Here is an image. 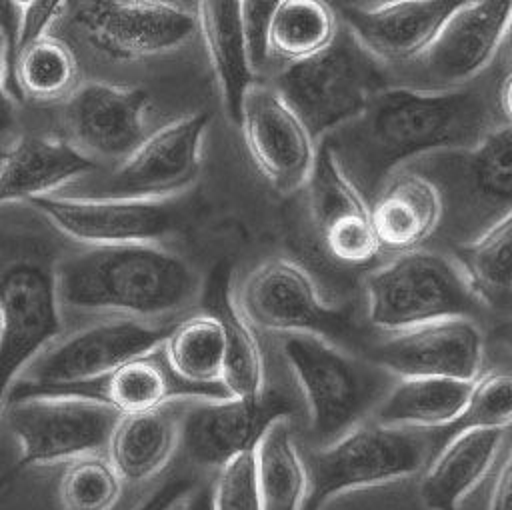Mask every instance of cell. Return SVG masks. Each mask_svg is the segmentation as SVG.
Returning a JSON list of instances; mask_svg holds the SVG:
<instances>
[{
  "mask_svg": "<svg viewBox=\"0 0 512 510\" xmlns=\"http://www.w3.org/2000/svg\"><path fill=\"white\" fill-rule=\"evenodd\" d=\"M488 130V106L474 90L386 86L320 142L370 204L396 170L434 152L468 148Z\"/></svg>",
  "mask_w": 512,
  "mask_h": 510,
  "instance_id": "6da1fadb",
  "label": "cell"
},
{
  "mask_svg": "<svg viewBox=\"0 0 512 510\" xmlns=\"http://www.w3.org/2000/svg\"><path fill=\"white\" fill-rule=\"evenodd\" d=\"M60 306L158 322L196 302L200 278L158 242L86 246L54 266Z\"/></svg>",
  "mask_w": 512,
  "mask_h": 510,
  "instance_id": "7a4b0ae2",
  "label": "cell"
},
{
  "mask_svg": "<svg viewBox=\"0 0 512 510\" xmlns=\"http://www.w3.org/2000/svg\"><path fill=\"white\" fill-rule=\"evenodd\" d=\"M280 352L306 402L314 446L370 420L394 376L312 334H282Z\"/></svg>",
  "mask_w": 512,
  "mask_h": 510,
  "instance_id": "3957f363",
  "label": "cell"
},
{
  "mask_svg": "<svg viewBox=\"0 0 512 510\" xmlns=\"http://www.w3.org/2000/svg\"><path fill=\"white\" fill-rule=\"evenodd\" d=\"M432 452L430 430L392 428L364 420L330 444L302 452L306 470L302 510H324L334 496L344 492L414 476Z\"/></svg>",
  "mask_w": 512,
  "mask_h": 510,
  "instance_id": "277c9868",
  "label": "cell"
},
{
  "mask_svg": "<svg viewBox=\"0 0 512 510\" xmlns=\"http://www.w3.org/2000/svg\"><path fill=\"white\" fill-rule=\"evenodd\" d=\"M306 126L314 142L356 118L386 88V74L348 28H338L320 52L290 62L272 84Z\"/></svg>",
  "mask_w": 512,
  "mask_h": 510,
  "instance_id": "5b68a950",
  "label": "cell"
},
{
  "mask_svg": "<svg viewBox=\"0 0 512 510\" xmlns=\"http://www.w3.org/2000/svg\"><path fill=\"white\" fill-rule=\"evenodd\" d=\"M368 320L398 332L446 318H474L482 310L456 262L444 254L412 248L366 276Z\"/></svg>",
  "mask_w": 512,
  "mask_h": 510,
  "instance_id": "8992f818",
  "label": "cell"
},
{
  "mask_svg": "<svg viewBox=\"0 0 512 510\" xmlns=\"http://www.w3.org/2000/svg\"><path fill=\"white\" fill-rule=\"evenodd\" d=\"M4 424L18 440L20 454L0 486L32 466L66 464L104 452L120 414L108 404L84 396H26L4 402Z\"/></svg>",
  "mask_w": 512,
  "mask_h": 510,
  "instance_id": "52a82bcc",
  "label": "cell"
},
{
  "mask_svg": "<svg viewBox=\"0 0 512 510\" xmlns=\"http://www.w3.org/2000/svg\"><path fill=\"white\" fill-rule=\"evenodd\" d=\"M170 328L172 324L112 316L56 338L26 366V372L6 392L4 402L42 388L98 380L124 362L160 348Z\"/></svg>",
  "mask_w": 512,
  "mask_h": 510,
  "instance_id": "ba28073f",
  "label": "cell"
},
{
  "mask_svg": "<svg viewBox=\"0 0 512 510\" xmlns=\"http://www.w3.org/2000/svg\"><path fill=\"white\" fill-rule=\"evenodd\" d=\"M238 306L254 328L274 334H312L348 350L354 322L346 308L320 296L312 276L288 258H270L244 280Z\"/></svg>",
  "mask_w": 512,
  "mask_h": 510,
  "instance_id": "9c48e42d",
  "label": "cell"
},
{
  "mask_svg": "<svg viewBox=\"0 0 512 510\" xmlns=\"http://www.w3.org/2000/svg\"><path fill=\"white\" fill-rule=\"evenodd\" d=\"M292 412L288 396L270 388L252 396L190 398L178 418V442L198 466L222 468L232 458L254 452L264 432Z\"/></svg>",
  "mask_w": 512,
  "mask_h": 510,
  "instance_id": "30bf717a",
  "label": "cell"
},
{
  "mask_svg": "<svg viewBox=\"0 0 512 510\" xmlns=\"http://www.w3.org/2000/svg\"><path fill=\"white\" fill-rule=\"evenodd\" d=\"M0 410L10 386L26 366L56 338L62 318L54 266L16 262L0 274Z\"/></svg>",
  "mask_w": 512,
  "mask_h": 510,
  "instance_id": "8fae6325",
  "label": "cell"
},
{
  "mask_svg": "<svg viewBox=\"0 0 512 510\" xmlns=\"http://www.w3.org/2000/svg\"><path fill=\"white\" fill-rule=\"evenodd\" d=\"M74 22L98 52L116 60L172 52L196 32L194 14L176 0H86Z\"/></svg>",
  "mask_w": 512,
  "mask_h": 510,
  "instance_id": "7c38bea8",
  "label": "cell"
},
{
  "mask_svg": "<svg viewBox=\"0 0 512 510\" xmlns=\"http://www.w3.org/2000/svg\"><path fill=\"white\" fill-rule=\"evenodd\" d=\"M210 116L184 114L146 134L108 176L102 196L168 200L184 192L200 172L202 138Z\"/></svg>",
  "mask_w": 512,
  "mask_h": 510,
  "instance_id": "4fadbf2b",
  "label": "cell"
},
{
  "mask_svg": "<svg viewBox=\"0 0 512 510\" xmlns=\"http://www.w3.org/2000/svg\"><path fill=\"white\" fill-rule=\"evenodd\" d=\"M238 124L254 166L282 194L304 188L316 142L272 84L252 80L240 100Z\"/></svg>",
  "mask_w": 512,
  "mask_h": 510,
  "instance_id": "5bb4252c",
  "label": "cell"
},
{
  "mask_svg": "<svg viewBox=\"0 0 512 510\" xmlns=\"http://www.w3.org/2000/svg\"><path fill=\"white\" fill-rule=\"evenodd\" d=\"M58 232L86 246L158 242L174 226L168 200L44 194L28 200Z\"/></svg>",
  "mask_w": 512,
  "mask_h": 510,
  "instance_id": "9a60e30c",
  "label": "cell"
},
{
  "mask_svg": "<svg viewBox=\"0 0 512 510\" xmlns=\"http://www.w3.org/2000/svg\"><path fill=\"white\" fill-rule=\"evenodd\" d=\"M512 0H466L412 60L432 90H454L474 80L496 56L510 28Z\"/></svg>",
  "mask_w": 512,
  "mask_h": 510,
  "instance_id": "2e32d148",
  "label": "cell"
},
{
  "mask_svg": "<svg viewBox=\"0 0 512 510\" xmlns=\"http://www.w3.org/2000/svg\"><path fill=\"white\" fill-rule=\"evenodd\" d=\"M368 360L394 378L442 376L474 382L482 374L484 336L474 318H446L390 332Z\"/></svg>",
  "mask_w": 512,
  "mask_h": 510,
  "instance_id": "e0dca14e",
  "label": "cell"
},
{
  "mask_svg": "<svg viewBox=\"0 0 512 510\" xmlns=\"http://www.w3.org/2000/svg\"><path fill=\"white\" fill-rule=\"evenodd\" d=\"M434 180L442 202L484 208L490 220L510 212L512 198V132L504 122L490 128L468 148L442 150L410 164Z\"/></svg>",
  "mask_w": 512,
  "mask_h": 510,
  "instance_id": "ac0fdd59",
  "label": "cell"
},
{
  "mask_svg": "<svg viewBox=\"0 0 512 510\" xmlns=\"http://www.w3.org/2000/svg\"><path fill=\"white\" fill-rule=\"evenodd\" d=\"M304 188L310 214L326 256L346 266H364L380 252L366 198L350 182L324 142H318Z\"/></svg>",
  "mask_w": 512,
  "mask_h": 510,
  "instance_id": "d6986e66",
  "label": "cell"
},
{
  "mask_svg": "<svg viewBox=\"0 0 512 510\" xmlns=\"http://www.w3.org/2000/svg\"><path fill=\"white\" fill-rule=\"evenodd\" d=\"M148 94L136 86L88 82L68 96L70 142L88 158H126L146 136Z\"/></svg>",
  "mask_w": 512,
  "mask_h": 510,
  "instance_id": "ffe728a7",
  "label": "cell"
},
{
  "mask_svg": "<svg viewBox=\"0 0 512 510\" xmlns=\"http://www.w3.org/2000/svg\"><path fill=\"white\" fill-rule=\"evenodd\" d=\"M44 394L94 398L114 408L120 416L150 412L176 400L228 396V392L224 390L198 388L180 380L168 368L160 348L124 362L122 366L114 368L112 372H108L98 380L52 386V388H42L32 392V396H44Z\"/></svg>",
  "mask_w": 512,
  "mask_h": 510,
  "instance_id": "44dd1931",
  "label": "cell"
},
{
  "mask_svg": "<svg viewBox=\"0 0 512 510\" xmlns=\"http://www.w3.org/2000/svg\"><path fill=\"white\" fill-rule=\"evenodd\" d=\"M466 0H394L376 6H344L352 36L380 62H412Z\"/></svg>",
  "mask_w": 512,
  "mask_h": 510,
  "instance_id": "7402d4cb",
  "label": "cell"
},
{
  "mask_svg": "<svg viewBox=\"0 0 512 510\" xmlns=\"http://www.w3.org/2000/svg\"><path fill=\"white\" fill-rule=\"evenodd\" d=\"M510 450V428H472L450 436L420 478V498L430 510H462V502L490 478Z\"/></svg>",
  "mask_w": 512,
  "mask_h": 510,
  "instance_id": "603a6c76",
  "label": "cell"
},
{
  "mask_svg": "<svg viewBox=\"0 0 512 510\" xmlns=\"http://www.w3.org/2000/svg\"><path fill=\"white\" fill-rule=\"evenodd\" d=\"M368 212L380 250L406 252L436 232L444 218V202L430 176L404 166L380 186Z\"/></svg>",
  "mask_w": 512,
  "mask_h": 510,
  "instance_id": "cb8c5ba5",
  "label": "cell"
},
{
  "mask_svg": "<svg viewBox=\"0 0 512 510\" xmlns=\"http://www.w3.org/2000/svg\"><path fill=\"white\" fill-rule=\"evenodd\" d=\"M96 168L70 140L26 134L0 156V204L54 194Z\"/></svg>",
  "mask_w": 512,
  "mask_h": 510,
  "instance_id": "d4e9b609",
  "label": "cell"
},
{
  "mask_svg": "<svg viewBox=\"0 0 512 510\" xmlns=\"http://www.w3.org/2000/svg\"><path fill=\"white\" fill-rule=\"evenodd\" d=\"M196 30H200L222 104L238 122L246 86L256 80L246 54L240 0H196Z\"/></svg>",
  "mask_w": 512,
  "mask_h": 510,
  "instance_id": "484cf974",
  "label": "cell"
},
{
  "mask_svg": "<svg viewBox=\"0 0 512 510\" xmlns=\"http://www.w3.org/2000/svg\"><path fill=\"white\" fill-rule=\"evenodd\" d=\"M472 382L442 376L396 378L370 420L392 428L436 430L448 426L464 408Z\"/></svg>",
  "mask_w": 512,
  "mask_h": 510,
  "instance_id": "4316f807",
  "label": "cell"
},
{
  "mask_svg": "<svg viewBox=\"0 0 512 510\" xmlns=\"http://www.w3.org/2000/svg\"><path fill=\"white\" fill-rule=\"evenodd\" d=\"M170 404L118 418L106 456L124 484H142L154 478L170 460L178 444L180 418V412L174 414Z\"/></svg>",
  "mask_w": 512,
  "mask_h": 510,
  "instance_id": "83f0119b",
  "label": "cell"
},
{
  "mask_svg": "<svg viewBox=\"0 0 512 510\" xmlns=\"http://www.w3.org/2000/svg\"><path fill=\"white\" fill-rule=\"evenodd\" d=\"M206 312L212 314L224 334L226 362L222 386L234 396L260 394L266 388V360L256 336V328L248 322L230 288L228 274L218 272L208 290Z\"/></svg>",
  "mask_w": 512,
  "mask_h": 510,
  "instance_id": "f1b7e54d",
  "label": "cell"
},
{
  "mask_svg": "<svg viewBox=\"0 0 512 510\" xmlns=\"http://www.w3.org/2000/svg\"><path fill=\"white\" fill-rule=\"evenodd\" d=\"M512 214L482 228L474 238L462 242L454 252L472 296L482 308L494 312L510 310L512 296Z\"/></svg>",
  "mask_w": 512,
  "mask_h": 510,
  "instance_id": "f546056e",
  "label": "cell"
},
{
  "mask_svg": "<svg viewBox=\"0 0 512 510\" xmlns=\"http://www.w3.org/2000/svg\"><path fill=\"white\" fill-rule=\"evenodd\" d=\"M252 454L262 510H302L306 470L290 418L276 420Z\"/></svg>",
  "mask_w": 512,
  "mask_h": 510,
  "instance_id": "4dcf8cb0",
  "label": "cell"
},
{
  "mask_svg": "<svg viewBox=\"0 0 512 510\" xmlns=\"http://www.w3.org/2000/svg\"><path fill=\"white\" fill-rule=\"evenodd\" d=\"M160 350L168 368L180 380L198 388L226 392L222 386L226 362L224 334L212 314L204 312L172 324Z\"/></svg>",
  "mask_w": 512,
  "mask_h": 510,
  "instance_id": "1f68e13d",
  "label": "cell"
},
{
  "mask_svg": "<svg viewBox=\"0 0 512 510\" xmlns=\"http://www.w3.org/2000/svg\"><path fill=\"white\" fill-rule=\"evenodd\" d=\"M336 32L338 22L328 0H282L266 26L268 60H304L326 48Z\"/></svg>",
  "mask_w": 512,
  "mask_h": 510,
  "instance_id": "d6a6232c",
  "label": "cell"
},
{
  "mask_svg": "<svg viewBox=\"0 0 512 510\" xmlns=\"http://www.w3.org/2000/svg\"><path fill=\"white\" fill-rule=\"evenodd\" d=\"M10 80L30 100L54 102L76 90L78 64L62 40L42 34L18 46Z\"/></svg>",
  "mask_w": 512,
  "mask_h": 510,
  "instance_id": "836d02e7",
  "label": "cell"
},
{
  "mask_svg": "<svg viewBox=\"0 0 512 510\" xmlns=\"http://www.w3.org/2000/svg\"><path fill=\"white\" fill-rule=\"evenodd\" d=\"M122 478L104 456L86 454L66 462L58 482L62 510H112L122 494Z\"/></svg>",
  "mask_w": 512,
  "mask_h": 510,
  "instance_id": "e575fe53",
  "label": "cell"
},
{
  "mask_svg": "<svg viewBox=\"0 0 512 510\" xmlns=\"http://www.w3.org/2000/svg\"><path fill=\"white\" fill-rule=\"evenodd\" d=\"M512 380L506 372L480 374L470 388L462 412L448 424L430 430L434 452L454 434L472 428H510ZM432 452V454H434Z\"/></svg>",
  "mask_w": 512,
  "mask_h": 510,
  "instance_id": "d590c367",
  "label": "cell"
},
{
  "mask_svg": "<svg viewBox=\"0 0 512 510\" xmlns=\"http://www.w3.org/2000/svg\"><path fill=\"white\" fill-rule=\"evenodd\" d=\"M218 470V478L210 486L212 510H262L252 452L232 458Z\"/></svg>",
  "mask_w": 512,
  "mask_h": 510,
  "instance_id": "8d00e7d4",
  "label": "cell"
},
{
  "mask_svg": "<svg viewBox=\"0 0 512 510\" xmlns=\"http://www.w3.org/2000/svg\"><path fill=\"white\" fill-rule=\"evenodd\" d=\"M280 2L282 0H240L246 54L254 74L268 64L264 36H266V26L270 22V16L280 6Z\"/></svg>",
  "mask_w": 512,
  "mask_h": 510,
  "instance_id": "74e56055",
  "label": "cell"
},
{
  "mask_svg": "<svg viewBox=\"0 0 512 510\" xmlns=\"http://www.w3.org/2000/svg\"><path fill=\"white\" fill-rule=\"evenodd\" d=\"M196 488L194 480L188 476H170L164 484L150 492V496L140 502L134 510H176Z\"/></svg>",
  "mask_w": 512,
  "mask_h": 510,
  "instance_id": "f35d334b",
  "label": "cell"
},
{
  "mask_svg": "<svg viewBox=\"0 0 512 510\" xmlns=\"http://www.w3.org/2000/svg\"><path fill=\"white\" fill-rule=\"evenodd\" d=\"M62 6H64V0H34L22 18L20 44H24L36 36L48 34V28L60 14Z\"/></svg>",
  "mask_w": 512,
  "mask_h": 510,
  "instance_id": "ab89813d",
  "label": "cell"
},
{
  "mask_svg": "<svg viewBox=\"0 0 512 510\" xmlns=\"http://www.w3.org/2000/svg\"><path fill=\"white\" fill-rule=\"evenodd\" d=\"M510 450H506L490 474L486 510H510Z\"/></svg>",
  "mask_w": 512,
  "mask_h": 510,
  "instance_id": "60d3db41",
  "label": "cell"
},
{
  "mask_svg": "<svg viewBox=\"0 0 512 510\" xmlns=\"http://www.w3.org/2000/svg\"><path fill=\"white\" fill-rule=\"evenodd\" d=\"M22 10H18L10 0H0V34L6 44V68L10 76V66L14 60V54L20 44V32H22Z\"/></svg>",
  "mask_w": 512,
  "mask_h": 510,
  "instance_id": "b9f144b4",
  "label": "cell"
},
{
  "mask_svg": "<svg viewBox=\"0 0 512 510\" xmlns=\"http://www.w3.org/2000/svg\"><path fill=\"white\" fill-rule=\"evenodd\" d=\"M4 74H6V44H4V38L0 34V136L6 134L12 128L14 116H16L12 96L6 90Z\"/></svg>",
  "mask_w": 512,
  "mask_h": 510,
  "instance_id": "7bdbcfd3",
  "label": "cell"
},
{
  "mask_svg": "<svg viewBox=\"0 0 512 510\" xmlns=\"http://www.w3.org/2000/svg\"><path fill=\"white\" fill-rule=\"evenodd\" d=\"M182 510H212V488H194L190 496L180 504Z\"/></svg>",
  "mask_w": 512,
  "mask_h": 510,
  "instance_id": "ee69618b",
  "label": "cell"
},
{
  "mask_svg": "<svg viewBox=\"0 0 512 510\" xmlns=\"http://www.w3.org/2000/svg\"><path fill=\"white\" fill-rule=\"evenodd\" d=\"M496 100H498V106L506 118V122H510V74H506L502 78V84L496 88Z\"/></svg>",
  "mask_w": 512,
  "mask_h": 510,
  "instance_id": "f6af8a7d",
  "label": "cell"
},
{
  "mask_svg": "<svg viewBox=\"0 0 512 510\" xmlns=\"http://www.w3.org/2000/svg\"><path fill=\"white\" fill-rule=\"evenodd\" d=\"M10 2H12L18 10H22V14H24V12L30 8V4H32L34 0H10Z\"/></svg>",
  "mask_w": 512,
  "mask_h": 510,
  "instance_id": "bcb514c9",
  "label": "cell"
},
{
  "mask_svg": "<svg viewBox=\"0 0 512 510\" xmlns=\"http://www.w3.org/2000/svg\"><path fill=\"white\" fill-rule=\"evenodd\" d=\"M384 2H394V0H362L356 6H376V4H384Z\"/></svg>",
  "mask_w": 512,
  "mask_h": 510,
  "instance_id": "7dc6e473",
  "label": "cell"
},
{
  "mask_svg": "<svg viewBox=\"0 0 512 510\" xmlns=\"http://www.w3.org/2000/svg\"><path fill=\"white\" fill-rule=\"evenodd\" d=\"M0 334H2V308H0Z\"/></svg>",
  "mask_w": 512,
  "mask_h": 510,
  "instance_id": "c3c4849f",
  "label": "cell"
}]
</instances>
